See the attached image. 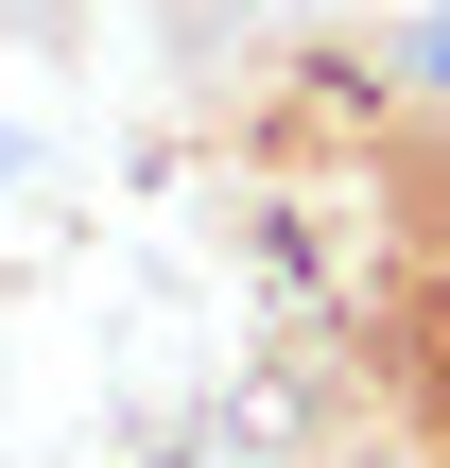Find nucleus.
<instances>
[{
    "instance_id": "f257e3e1",
    "label": "nucleus",
    "mask_w": 450,
    "mask_h": 468,
    "mask_svg": "<svg viewBox=\"0 0 450 468\" xmlns=\"http://www.w3.org/2000/svg\"><path fill=\"white\" fill-rule=\"evenodd\" d=\"M416 69H434V87H450V17H434V35H416Z\"/></svg>"
}]
</instances>
